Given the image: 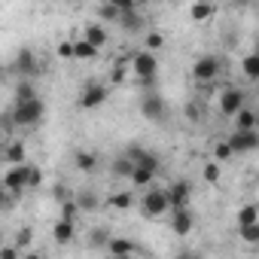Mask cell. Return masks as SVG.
Segmentation results:
<instances>
[{
  "mask_svg": "<svg viewBox=\"0 0 259 259\" xmlns=\"http://www.w3.org/2000/svg\"><path fill=\"white\" fill-rule=\"evenodd\" d=\"M46 116V104L40 95H31V98H22V101H13V110H10V122L19 125V128H34L40 125Z\"/></svg>",
  "mask_w": 259,
  "mask_h": 259,
  "instance_id": "6da1fadb",
  "label": "cell"
},
{
  "mask_svg": "<svg viewBox=\"0 0 259 259\" xmlns=\"http://www.w3.org/2000/svg\"><path fill=\"white\" fill-rule=\"evenodd\" d=\"M138 207H141V217H144V220H162V217H168V210H171L168 189L159 186V183H150V186L144 189Z\"/></svg>",
  "mask_w": 259,
  "mask_h": 259,
  "instance_id": "7a4b0ae2",
  "label": "cell"
},
{
  "mask_svg": "<svg viewBox=\"0 0 259 259\" xmlns=\"http://www.w3.org/2000/svg\"><path fill=\"white\" fill-rule=\"evenodd\" d=\"M10 70H13L19 79H37V76L43 73V61H40V55H37L31 46H22V49L16 52Z\"/></svg>",
  "mask_w": 259,
  "mask_h": 259,
  "instance_id": "3957f363",
  "label": "cell"
},
{
  "mask_svg": "<svg viewBox=\"0 0 259 259\" xmlns=\"http://www.w3.org/2000/svg\"><path fill=\"white\" fill-rule=\"evenodd\" d=\"M141 116L147 122H165L168 119V101L162 98V92H144L141 95Z\"/></svg>",
  "mask_w": 259,
  "mask_h": 259,
  "instance_id": "277c9868",
  "label": "cell"
},
{
  "mask_svg": "<svg viewBox=\"0 0 259 259\" xmlns=\"http://www.w3.org/2000/svg\"><path fill=\"white\" fill-rule=\"evenodd\" d=\"M244 104H247V95H244V89H238V85H226V89L217 92V110H220L226 119H232Z\"/></svg>",
  "mask_w": 259,
  "mask_h": 259,
  "instance_id": "5b68a950",
  "label": "cell"
},
{
  "mask_svg": "<svg viewBox=\"0 0 259 259\" xmlns=\"http://www.w3.org/2000/svg\"><path fill=\"white\" fill-rule=\"evenodd\" d=\"M226 144L232 147L235 156L256 153V147H259V132H256V128H235V132L226 138Z\"/></svg>",
  "mask_w": 259,
  "mask_h": 259,
  "instance_id": "8992f818",
  "label": "cell"
},
{
  "mask_svg": "<svg viewBox=\"0 0 259 259\" xmlns=\"http://www.w3.org/2000/svg\"><path fill=\"white\" fill-rule=\"evenodd\" d=\"M220 58L217 55H201V58H195L192 61V79L198 82V85H207V82H217L220 79Z\"/></svg>",
  "mask_w": 259,
  "mask_h": 259,
  "instance_id": "52a82bcc",
  "label": "cell"
},
{
  "mask_svg": "<svg viewBox=\"0 0 259 259\" xmlns=\"http://www.w3.org/2000/svg\"><path fill=\"white\" fill-rule=\"evenodd\" d=\"M128 70H132L135 79H138V76H156V73H159V58H156V52L138 49L132 58H128Z\"/></svg>",
  "mask_w": 259,
  "mask_h": 259,
  "instance_id": "ba28073f",
  "label": "cell"
},
{
  "mask_svg": "<svg viewBox=\"0 0 259 259\" xmlns=\"http://www.w3.org/2000/svg\"><path fill=\"white\" fill-rule=\"evenodd\" d=\"M107 98H110V89L104 82H98V79H89L82 85V92H79V107L82 110H98V107L107 104Z\"/></svg>",
  "mask_w": 259,
  "mask_h": 259,
  "instance_id": "9c48e42d",
  "label": "cell"
},
{
  "mask_svg": "<svg viewBox=\"0 0 259 259\" xmlns=\"http://www.w3.org/2000/svg\"><path fill=\"white\" fill-rule=\"evenodd\" d=\"M7 186V192L16 198L19 192H25L28 189V162H22V165H10L7 171H4V180H0Z\"/></svg>",
  "mask_w": 259,
  "mask_h": 259,
  "instance_id": "30bf717a",
  "label": "cell"
},
{
  "mask_svg": "<svg viewBox=\"0 0 259 259\" xmlns=\"http://www.w3.org/2000/svg\"><path fill=\"white\" fill-rule=\"evenodd\" d=\"M168 223H171V232L180 235V238L192 235V229H195V217H192L189 207H171L168 210Z\"/></svg>",
  "mask_w": 259,
  "mask_h": 259,
  "instance_id": "8fae6325",
  "label": "cell"
},
{
  "mask_svg": "<svg viewBox=\"0 0 259 259\" xmlns=\"http://www.w3.org/2000/svg\"><path fill=\"white\" fill-rule=\"evenodd\" d=\"M165 189H168L171 207H189V201H192V183H189V180H174V183H168Z\"/></svg>",
  "mask_w": 259,
  "mask_h": 259,
  "instance_id": "7c38bea8",
  "label": "cell"
},
{
  "mask_svg": "<svg viewBox=\"0 0 259 259\" xmlns=\"http://www.w3.org/2000/svg\"><path fill=\"white\" fill-rule=\"evenodd\" d=\"M125 156L132 159L135 165H141V168H153V171H159L162 168V159L153 153V150H147V147H138V144H132L125 150Z\"/></svg>",
  "mask_w": 259,
  "mask_h": 259,
  "instance_id": "4fadbf2b",
  "label": "cell"
},
{
  "mask_svg": "<svg viewBox=\"0 0 259 259\" xmlns=\"http://www.w3.org/2000/svg\"><path fill=\"white\" fill-rule=\"evenodd\" d=\"M116 25L125 31V34H132V37H138V34H144L147 31V19L138 13V10H128V13H119V19H116Z\"/></svg>",
  "mask_w": 259,
  "mask_h": 259,
  "instance_id": "5bb4252c",
  "label": "cell"
},
{
  "mask_svg": "<svg viewBox=\"0 0 259 259\" xmlns=\"http://www.w3.org/2000/svg\"><path fill=\"white\" fill-rule=\"evenodd\" d=\"M82 40H89L98 52L110 43V34H107V28H104V22H89L85 28H82Z\"/></svg>",
  "mask_w": 259,
  "mask_h": 259,
  "instance_id": "9a60e30c",
  "label": "cell"
},
{
  "mask_svg": "<svg viewBox=\"0 0 259 259\" xmlns=\"http://www.w3.org/2000/svg\"><path fill=\"white\" fill-rule=\"evenodd\" d=\"M73 201H76V207H79V213H98L101 210V195L98 192H92V189H79V192H73Z\"/></svg>",
  "mask_w": 259,
  "mask_h": 259,
  "instance_id": "2e32d148",
  "label": "cell"
},
{
  "mask_svg": "<svg viewBox=\"0 0 259 259\" xmlns=\"http://www.w3.org/2000/svg\"><path fill=\"white\" fill-rule=\"evenodd\" d=\"M0 162H10V165H22L28 162V150L22 141H10L4 150H0Z\"/></svg>",
  "mask_w": 259,
  "mask_h": 259,
  "instance_id": "e0dca14e",
  "label": "cell"
},
{
  "mask_svg": "<svg viewBox=\"0 0 259 259\" xmlns=\"http://www.w3.org/2000/svg\"><path fill=\"white\" fill-rule=\"evenodd\" d=\"M217 16V7L210 4V0H195V4L189 7V19L195 22V25H204V22H210Z\"/></svg>",
  "mask_w": 259,
  "mask_h": 259,
  "instance_id": "ac0fdd59",
  "label": "cell"
},
{
  "mask_svg": "<svg viewBox=\"0 0 259 259\" xmlns=\"http://www.w3.org/2000/svg\"><path fill=\"white\" fill-rule=\"evenodd\" d=\"M156 177H159V171H153V168H141V165H135V168H132V174H128V183H132L135 189H147L150 183H156Z\"/></svg>",
  "mask_w": 259,
  "mask_h": 259,
  "instance_id": "d6986e66",
  "label": "cell"
},
{
  "mask_svg": "<svg viewBox=\"0 0 259 259\" xmlns=\"http://www.w3.org/2000/svg\"><path fill=\"white\" fill-rule=\"evenodd\" d=\"M52 238H55L58 244H70V241L76 238V220H61V217H58V223L52 226Z\"/></svg>",
  "mask_w": 259,
  "mask_h": 259,
  "instance_id": "ffe728a7",
  "label": "cell"
},
{
  "mask_svg": "<svg viewBox=\"0 0 259 259\" xmlns=\"http://www.w3.org/2000/svg\"><path fill=\"white\" fill-rule=\"evenodd\" d=\"M135 201H138V198H135V192H132V189H122V192H113V195L107 198V204H110L113 210H119V213H125V210H132V207H135Z\"/></svg>",
  "mask_w": 259,
  "mask_h": 259,
  "instance_id": "44dd1931",
  "label": "cell"
},
{
  "mask_svg": "<svg viewBox=\"0 0 259 259\" xmlns=\"http://www.w3.org/2000/svg\"><path fill=\"white\" fill-rule=\"evenodd\" d=\"M73 168L82 171V174H95V171H98V156L89 153V150H79V153L73 156Z\"/></svg>",
  "mask_w": 259,
  "mask_h": 259,
  "instance_id": "7402d4cb",
  "label": "cell"
},
{
  "mask_svg": "<svg viewBox=\"0 0 259 259\" xmlns=\"http://www.w3.org/2000/svg\"><path fill=\"white\" fill-rule=\"evenodd\" d=\"M107 250H110L113 256H135V253H141L138 244L125 241V238H110V241H107Z\"/></svg>",
  "mask_w": 259,
  "mask_h": 259,
  "instance_id": "603a6c76",
  "label": "cell"
},
{
  "mask_svg": "<svg viewBox=\"0 0 259 259\" xmlns=\"http://www.w3.org/2000/svg\"><path fill=\"white\" fill-rule=\"evenodd\" d=\"M92 58H98V49L89 40L73 37V61H92Z\"/></svg>",
  "mask_w": 259,
  "mask_h": 259,
  "instance_id": "cb8c5ba5",
  "label": "cell"
},
{
  "mask_svg": "<svg viewBox=\"0 0 259 259\" xmlns=\"http://www.w3.org/2000/svg\"><path fill=\"white\" fill-rule=\"evenodd\" d=\"M232 119H235V128H256V125H259L256 110H253V107H247V104H244V107H241Z\"/></svg>",
  "mask_w": 259,
  "mask_h": 259,
  "instance_id": "d4e9b609",
  "label": "cell"
},
{
  "mask_svg": "<svg viewBox=\"0 0 259 259\" xmlns=\"http://www.w3.org/2000/svg\"><path fill=\"white\" fill-rule=\"evenodd\" d=\"M132 168H135V162L128 159L125 153H122V156H116V159H113V165H110V174H113V177H119V180H128Z\"/></svg>",
  "mask_w": 259,
  "mask_h": 259,
  "instance_id": "484cf974",
  "label": "cell"
},
{
  "mask_svg": "<svg viewBox=\"0 0 259 259\" xmlns=\"http://www.w3.org/2000/svg\"><path fill=\"white\" fill-rule=\"evenodd\" d=\"M31 95H37V85H34V79H19V82H16V89H13V101L31 98Z\"/></svg>",
  "mask_w": 259,
  "mask_h": 259,
  "instance_id": "4316f807",
  "label": "cell"
},
{
  "mask_svg": "<svg viewBox=\"0 0 259 259\" xmlns=\"http://www.w3.org/2000/svg\"><path fill=\"white\" fill-rule=\"evenodd\" d=\"M235 223H238V226H247V223H259V207H256V204H244V207L238 210Z\"/></svg>",
  "mask_w": 259,
  "mask_h": 259,
  "instance_id": "83f0119b",
  "label": "cell"
},
{
  "mask_svg": "<svg viewBox=\"0 0 259 259\" xmlns=\"http://www.w3.org/2000/svg\"><path fill=\"white\" fill-rule=\"evenodd\" d=\"M238 235L244 244H259V223H247V226H238Z\"/></svg>",
  "mask_w": 259,
  "mask_h": 259,
  "instance_id": "f1b7e54d",
  "label": "cell"
},
{
  "mask_svg": "<svg viewBox=\"0 0 259 259\" xmlns=\"http://www.w3.org/2000/svg\"><path fill=\"white\" fill-rule=\"evenodd\" d=\"M241 70H244V76H247V79H256V76H259V58H256L253 52H250V55H244V58H241Z\"/></svg>",
  "mask_w": 259,
  "mask_h": 259,
  "instance_id": "f546056e",
  "label": "cell"
},
{
  "mask_svg": "<svg viewBox=\"0 0 259 259\" xmlns=\"http://www.w3.org/2000/svg\"><path fill=\"white\" fill-rule=\"evenodd\" d=\"M58 217H61V220H76V217H79V207H76V201H73V198H64V201H58Z\"/></svg>",
  "mask_w": 259,
  "mask_h": 259,
  "instance_id": "4dcf8cb0",
  "label": "cell"
},
{
  "mask_svg": "<svg viewBox=\"0 0 259 259\" xmlns=\"http://www.w3.org/2000/svg\"><path fill=\"white\" fill-rule=\"evenodd\" d=\"M232 156H235V153H232V147L226 144V138L213 144V162H229Z\"/></svg>",
  "mask_w": 259,
  "mask_h": 259,
  "instance_id": "1f68e13d",
  "label": "cell"
},
{
  "mask_svg": "<svg viewBox=\"0 0 259 259\" xmlns=\"http://www.w3.org/2000/svg\"><path fill=\"white\" fill-rule=\"evenodd\" d=\"M98 19H101L104 25H107V22H113V25H116V19H119V10H116V7H110L107 0H104V4L98 7Z\"/></svg>",
  "mask_w": 259,
  "mask_h": 259,
  "instance_id": "d6a6232c",
  "label": "cell"
},
{
  "mask_svg": "<svg viewBox=\"0 0 259 259\" xmlns=\"http://www.w3.org/2000/svg\"><path fill=\"white\" fill-rule=\"evenodd\" d=\"M43 186V168L28 165V189H40Z\"/></svg>",
  "mask_w": 259,
  "mask_h": 259,
  "instance_id": "836d02e7",
  "label": "cell"
},
{
  "mask_svg": "<svg viewBox=\"0 0 259 259\" xmlns=\"http://www.w3.org/2000/svg\"><path fill=\"white\" fill-rule=\"evenodd\" d=\"M144 46H147L150 52H156V49H162V46H165V37H162L159 31H150V34L144 37Z\"/></svg>",
  "mask_w": 259,
  "mask_h": 259,
  "instance_id": "e575fe53",
  "label": "cell"
},
{
  "mask_svg": "<svg viewBox=\"0 0 259 259\" xmlns=\"http://www.w3.org/2000/svg\"><path fill=\"white\" fill-rule=\"evenodd\" d=\"M55 55H58L61 61H73V40H61V43L55 46Z\"/></svg>",
  "mask_w": 259,
  "mask_h": 259,
  "instance_id": "d590c367",
  "label": "cell"
},
{
  "mask_svg": "<svg viewBox=\"0 0 259 259\" xmlns=\"http://www.w3.org/2000/svg\"><path fill=\"white\" fill-rule=\"evenodd\" d=\"M201 174H204V180H207V183H220V162H213V159H210V162L204 165V171H201Z\"/></svg>",
  "mask_w": 259,
  "mask_h": 259,
  "instance_id": "8d00e7d4",
  "label": "cell"
},
{
  "mask_svg": "<svg viewBox=\"0 0 259 259\" xmlns=\"http://www.w3.org/2000/svg\"><path fill=\"white\" fill-rule=\"evenodd\" d=\"M89 235H92L89 241H92L95 247H107V241H110V232H107V229H95V232H89Z\"/></svg>",
  "mask_w": 259,
  "mask_h": 259,
  "instance_id": "74e56055",
  "label": "cell"
},
{
  "mask_svg": "<svg viewBox=\"0 0 259 259\" xmlns=\"http://www.w3.org/2000/svg\"><path fill=\"white\" fill-rule=\"evenodd\" d=\"M110 7H116L119 13H128V10H138V0H107Z\"/></svg>",
  "mask_w": 259,
  "mask_h": 259,
  "instance_id": "f35d334b",
  "label": "cell"
},
{
  "mask_svg": "<svg viewBox=\"0 0 259 259\" xmlns=\"http://www.w3.org/2000/svg\"><path fill=\"white\" fill-rule=\"evenodd\" d=\"M52 198H55V201H64V198H73V192H70L64 183H55V189H52Z\"/></svg>",
  "mask_w": 259,
  "mask_h": 259,
  "instance_id": "ab89813d",
  "label": "cell"
},
{
  "mask_svg": "<svg viewBox=\"0 0 259 259\" xmlns=\"http://www.w3.org/2000/svg\"><path fill=\"white\" fill-rule=\"evenodd\" d=\"M22 256V247H0V259H19Z\"/></svg>",
  "mask_w": 259,
  "mask_h": 259,
  "instance_id": "60d3db41",
  "label": "cell"
},
{
  "mask_svg": "<svg viewBox=\"0 0 259 259\" xmlns=\"http://www.w3.org/2000/svg\"><path fill=\"white\" fill-rule=\"evenodd\" d=\"M31 238H34V232H31V229H22V232H19V238H16V244L22 247V253H25V247L31 244Z\"/></svg>",
  "mask_w": 259,
  "mask_h": 259,
  "instance_id": "b9f144b4",
  "label": "cell"
},
{
  "mask_svg": "<svg viewBox=\"0 0 259 259\" xmlns=\"http://www.w3.org/2000/svg\"><path fill=\"white\" fill-rule=\"evenodd\" d=\"M10 201H13V195L7 192V186H4V183H0V210H4V207H10Z\"/></svg>",
  "mask_w": 259,
  "mask_h": 259,
  "instance_id": "7bdbcfd3",
  "label": "cell"
},
{
  "mask_svg": "<svg viewBox=\"0 0 259 259\" xmlns=\"http://www.w3.org/2000/svg\"><path fill=\"white\" fill-rule=\"evenodd\" d=\"M4 79H7V67H4V64H0V82H4Z\"/></svg>",
  "mask_w": 259,
  "mask_h": 259,
  "instance_id": "ee69618b",
  "label": "cell"
},
{
  "mask_svg": "<svg viewBox=\"0 0 259 259\" xmlns=\"http://www.w3.org/2000/svg\"><path fill=\"white\" fill-rule=\"evenodd\" d=\"M235 4H253V0H235Z\"/></svg>",
  "mask_w": 259,
  "mask_h": 259,
  "instance_id": "f6af8a7d",
  "label": "cell"
},
{
  "mask_svg": "<svg viewBox=\"0 0 259 259\" xmlns=\"http://www.w3.org/2000/svg\"><path fill=\"white\" fill-rule=\"evenodd\" d=\"M0 138H4V122H0Z\"/></svg>",
  "mask_w": 259,
  "mask_h": 259,
  "instance_id": "bcb514c9",
  "label": "cell"
}]
</instances>
